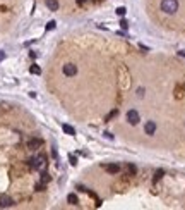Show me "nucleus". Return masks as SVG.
I'll return each instance as SVG.
<instances>
[{"instance_id": "nucleus-22", "label": "nucleus", "mask_w": 185, "mask_h": 210, "mask_svg": "<svg viewBox=\"0 0 185 210\" xmlns=\"http://www.w3.org/2000/svg\"><path fill=\"white\" fill-rule=\"evenodd\" d=\"M29 57H31V59H36V57H38V53H36V52H29Z\"/></svg>"}, {"instance_id": "nucleus-19", "label": "nucleus", "mask_w": 185, "mask_h": 210, "mask_svg": "<svg viewBox=\"0 0 185 210\" xmlns=\"http://www.w3.org/2000/svg\"><path fill=\"white\" fill-rule=\"evenodd\" d=\"M41 181H43V183H48V181H50V174H48V172H41Z\"/></svg>"}, {"instance_id": "nucleus-24", "label": "nucleus", "mask_w": 185, "mask_h": 210, "mask_svg": "<svg viewBox=\"0 0 185 210\" xmlns=\"http://www.w3.org/2000/svg\"><path fill=\"white\" fill-rule=\"evenodd\" d=\"M105 136H106L108 140H113V134L111 133H105Z\"/></svg>"}, {"instance_id": "nucleus-13", "label": "nucleus", "mask_w": 185, "mask_h": 210, "mask_svg": "<svg viewBox=\"0 0 185 210\" xmlns=\"http://www.w3.org/2000/svg\"><path fill=\"white\" fill-rule=\"evenodd\" d=\"M117 115H118V110H117V109H115V110H111V112L108 114L106 117H105V122H108V121H111L113 117H117Z\"/></svg>"}, {"instance_id": "nucleus-12", "label": "nucleus", "mask_w": 185, "mask_h": 210, "mask_svg": "<svg viewBox=\"0 0 185 210\" xmlns=\"http://www.w3.org/2000/svg\"><path fill=\"white\" fill-rule=\"evenodd\" d=\"M29 72H31V74H36V76H38V74H41V69H39V66L33 64V66L29 67Z\"/></svg>"}, {"instance_id": "nucleus-9", "label": "nucleus", "mask_w": 185, "mask_h": 210, "mask_svg": "<svg viewBox=\"0 0 185 210\" xmlns=\"http://www.w3.org/2000/svg\"><path fill=\"white\" fill-rule=\"evenodd\" d=\"M45 4L50 10H59V0H45Z\"/></svg>"}, {"instance_id": "nucleus-11", "label": "nucleus", "mask_w": 185, "mask_h": 210, "mask_svg": "<svg viewBox=\"0 0 185 210\" xmlns=\"http://www.w3.org/2000/svg\"><path fill=\"white\" fill-rule=\"evenodd\" d=\"M67 201L70 203V205H77V203H79V200H77V195H76V193H70V195L67 196Z\"/></svg>"}, {"instance_id": "nucleus-25", "label": "nucleus", "mask_w": 185, "mask_h": 210, "mask_svg": "<svg viewBox=\"0 0 185 210\" xmlns=\"http://www.w3.org/2000/svg\"><path fill=\"white\" fill-rule=\"evenodd\" d=\"M139 48H141V50H149V48H147V47H146V45H142V43H141V45H139Z\"/></svg>"}, {"instance_id": "nucleus-4", "label": "nucleus", "mask_w": 185, "mask_h": 210, "mask_svg": "<svg viewBox=\"0 0 185 210\" xmlns=\"http://www.w3.org/2000/svg\"><path fill=\"white\" fill-rule=\"evenodd\" d=\"M41 145H43V140H41V138H31V140L28 141V148H29V150H38V148H41Z\"/></svg>"}, {"instance_id": "nucleus-16", "label": "nucleus", "mask_w": 185, "mask_h": 210, "mask_svg": "<svg viewBox=\"0 0 185 210\" xmlns=\"http://www.w3.org/2000/svg\"><path fill=\"white\" fill-rule=\"evenodd\" d=\"M69 162H70V165H77V157L70 153V155H69Z\"/></svg>"}, {"instance_id": "nucleus-18", "label": "nucleus", "mask_w": 185, "mask_h": 210, "mask_svg": "<svg viewBox=\"0 0 185 210\" xmlns=\"http://www.w3.org/2000/svg\"><path fill=\"white\" fill-rule=\"evenodd\" d=\"M55 26H57V22H55V21H50L48 24H46V31H51V30H55Z\"/></svg>"}, {"instance_id": "nucleus-27", "label": "nucleus", "mask_w": 185, "mask_h": 210, "mask_svg": "<svg viewBox=\"0 0 185 210\" xmlns=\"http://www.w3.org/2000/svg\"><path fill=\"white\" fill-rule=\"evenodd\" d=\"M84 2H88V0H77V4H79V5H82Z\"/></svg>"}, {"instance_id": "nucleus-14", "label": "nucleus", "mask_w": 185, "mask_h": 210, "mask_svg": "<svg viewBox=\"0 0 185 210\" xmlns=\"http://www.w3.org/2000/svg\"><path fill=\"white\" fill-rule=\"evenodd\" d=\"M45 186H46V183H43V181H39V183H36V186H34V190H36V191H45Z\"/></svg>"}, {"instance_id": "nucleus-1", "label": "nucleus", "mask_w": 185, "mask_h": 210, "mask_svg": "<svg viewBox=\"0 0 185 210\" xmlns=\"http://www.w3.org/2000/svg\"><path fill=\"white\" fill-rule=\"evenodd\" d=\"M28 165L31 169H36V170H41L46 167V155H36L33 159L28 160Z\"/></svg>"}, {"instance_id": "nucleus-3", "label": "nucleus", "mask_w": 185, "mask_h": 210, "mask_svg": "<svg viewBox=\"0 0 185 210\" xmlns=\"http://www.w3.org/2000/svg\"><path fill=\"white\" fill-rule=\"evenodd\" d=\"M62 71H64V74H65V76L72 78V76H76V74H77V66H74V64H65V66L62 67Z\"/></svg>"}, {"instance_id": "nucleus-10", "label": "nucleus", "mask_w": 185, "mask_h": 210, "mask_svg": "<svg viewBox=\"0 0 185 210\" xmlns=\"http://www.w3.org/2000/svg\"><path fill=\"white\" fill-rule=\"evenodd\" d=\"M62 129H64V133L69 134V136H74V134H76V129H74L70 124H62Z\"/></svg>"}, {"instance_id": "nucleus-7", "label": "nucleus", "mask_w": 185, "mask_h": 210, "mask_svg": "<svg viewBox=\"0 0 185 210\" xmlns=\"http://www.w3.org/2000/svg\"><path fill=\"white\" fill-rule=\"evenodd\" d=\"M144 131H146V134H154L156 133V122L154 121H147L146 122V126H144Z\"/></svg>"}, {"instance_id": "nucleus-23", "label": "nucleus", "mask_w": 185, "mask_h": 210, "mask_svg": "<svg viewBox=\"0 0 185 210\" xmlns=\"http://www.w3.org/2000/svg\"><path fill=\"white\" fill-rule=\"evenodd\" d=\"M4 59H5V52H4V50H0V62H2Z\"/></svg>"}, {"instance_id": "nucleus-20", "label": "nucleus", "mask_w": 185, "mask_h": 210, "mask_svg": "<svg viewBox=\"0 0 185 210\" xmlns=\"http://www.w3.org/2000/svg\"><path fill=\"white\" fill-rule=\"evenodd\" d=\"M127 170H129V172H130V174H136V165H134V164H129V165H127Z\"/></svg>"}, {"instance_id": "nucleus-2", "label": "nucleus", "mask_w": 185, "mask_h": 210, "mask_svg": "<svg viewBox=\"0 0 185 210\" xmlns=\"http://www.w3.org/2000/svg\"><path fill=\"white\" fill-rule=\"evenodd\" d=\"M161 10L166 14H175L178 10V0H161Z\"/></svg>"}, {"instance_id": "nucleus-8", "label": "nucleus", "mask_w": 185, "mask_h": 210, "mask_svg": "<svg viewBox=\"0 0 185 210\" xmlns=\"http://www.w3.org/2000/svg\"><path fill=\"white\" fill-rule=\"evenodd\" d=\"M103 167H105L106 172H110V174H117L118 170H120V165H118V164H106V165L103 164Z\"/></svg>"}, {"instance_id": "nucleus-21", "label": "nucleus", "mask_w": 185, "mask_h": 210, "mask_svg": "<svg viewBox=\"0 0 185 210\" xmlns=\"http://www.w3.org/2000/svg\"><path fill=\"white\" fill-rule=\"evenodd\" d=\"M120 28H122V30H127V28H129V22H127L125 19H120Z\"/></svg>"}, {"instance_id": "nucleus-5", "label": "nucleus", "mask_w": 185, "mask_h": 210, "mask_svg": "<svg viewBox=\"0 0 185 210\" xmlns=\"http://www.w3.org/2000/svg\"><path fill=\"white\" fill-rule=\"evenodd\" d=\"M14 205V200L7 196V195H0V209H7V207H12Z\"/></svg>"}, {"instance_id": "nucleus-6", "label": "nucleus", "mask_w": 185, "mask_h": 210, "mask_svg": "<svg viewBox=\"0 0 185 210\" xmlns=\"http://www.w3.org/2000/svg\"><path fill=\"white\" fill-rule=\"evenodd\" d=\"M127 121H129L132 126H136L137 122H139V114H137V110H134V109L129 110V112H127Z\"/></svg>"}, {"instance_id": "nucleus-17", "label": "nucleus", "mask_w": 185, "mask_h": 210, "mask_svg": "<svg viewBox=\"0 0 185 210\" xmlns=\"http://www.w3.org/2000/svg\"><path fill=\"white\" fill-rule=\"evenodd\" d=\"M163 174H165V170H163V169L156 170V174H154V179H153V181H154V183H156V181L159 179V178H161V176H163Z\"/></svg>"}, {"instance_id": "nucleus-26", "label": "nucleus", "mask_w": 185, "mask_h": 210, "mask_svg": "<svg viewBox=\"0 0 185 210\" xmlns=\"http://www.w3.org/2000/svg\"><path fill=\"white\" fill-rule=\"evenodd\" d=\"M137 95H139V97H142V95H144V90H142V88H139V90H137Z\"/></svg>"}, {"instance_id": "nucleus-15", "label": "nucleus", "mask_w": 185, "mask_h": 210, "mask_svg": "<svg viewBox=\"0 0 185 210\" xmlns=\"http://www.w3.org/2000/svg\"><path fill=\"white\" fill-rule=\"evenodd\" d=\"M115 12H117V16H120V17H124V16L127 14V9H125V7H118V9L115 10Z\"/></svg>"}]
</instances>
